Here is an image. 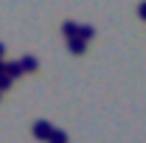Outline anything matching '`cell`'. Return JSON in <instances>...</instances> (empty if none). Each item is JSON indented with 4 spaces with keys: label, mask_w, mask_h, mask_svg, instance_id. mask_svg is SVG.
Instances as JSON below:
<instances>
[{
    "label": "cell",
    "mask_w": 146,
    "mask_h": 143,
    "mask_svg": "<svg viewBox=\"0 0 146 143\" xmlns=\"http://www.w3.org/2000/svg\"><path fill=\"white\" fill-rule=\"evenodd\" d=\"M54 129H56V126H51L48 121H42V118H39V121L34 124V138H36V140H51Z\"/></svg>",
    "instance_id": "cell-1"
},
{
    "label": "cell",
    "mask_w": 146,
    "mask_h": 143,
    "mask_svg": "<svg viewBox=\"0 0 146 143\" xmlns=\"http://www.w3.org/2000/svg\"><path fill=\"white\" fill-rule=\"evenodd\" d=\"M48 143H68V132L65 129H54V135H51Z\"/></svg>",
    "instance_id": "cell-7"
},
{
    "label": "cell",
    "mask_w": 146,
    "mask_h": 143,
    "mask_svg": "<svg viewBox=\"0 0 146 143\" xmlns=\"http://www.w3.org/2000/svg\"><path fill=\"white\" fill-rule=\"evenodd\" d=\"M0 95H3V93H0Z\"/></svg>",
    "instance_id": "cell-12"
},
{
    "label": "cell",
    "mask_w": 146,
    "mask_h": 143,
    "mask_svg": "<svg viewBox=\"0 0 146 143\" xmlns=\"http://www.w3.org/2000/svg\"><path fill=\"white\" fill-rule=\"evenodd\" d=\"M6 73H9V76H11V79H17V76H23V65H20V62H14V59H9V62H6Z\"/></svg>",
    "instance_id": "cell-4"
},
{
    "label": "cell",
    "mask_w": 146,
    "mask_h": 143,
    "mask_svg": "<svg viewBox=\"0 0 146 143\" xmlns=\"http://www.w3.org/2000/svg\"><path fill=\"white\" fill-rule=\"evenodd\" d=\"M3 56H6V45L0 42V59H3Z\"/></svg>",
    "instance_id": "cell-11"
},
{
    "label": "cell",
    "mask_w": 146,
    "mask_h": 143,
    "mask_svg": "<svg viewBox=\"0 0 146 143\" xmlns=\"http://www.w3.org/2000/svg\"><path fill=\"white\" fill-rule=\"evenodd\" d=\"M11 81H14V79H11L9 73H3V76H0V93H6V90L11 87Z\"/></svg>",
    "instance_id": "cell-8"
},
{
    "label": "cell",
    "mask_w": 146,
    "mask_h": 143,
    "mask_svg": "<svg viewBox=\"0 0 146 143\" xmlns=\"http://www.w3.org/2000/svg\"><path fill=\"white\" fill-rule=\"evenodd\" d=\"M93 36H96V28H93V25H82V31H79V39H84V42H90Z\"/></svg>",
    "instance_id": "cell-6"
},
{
    "label": "cell",
    "mask_w": 146,
    "mask_h": 143,
    "mask_svg": "<svg viewBox=\"0 0 146 143\" xmlns=\"http://www.w3.org/2000/svg\"><path fill=\"white\" fill-rule=\"evenodd\" d=\"M20 65H23V70H36V68H39L36 56H23V59H20Z\"/></svg>",
    "instance_id": "cell-5"
},
{
    "label": "cell",
    "mask_w": 146,
    "mask_h": 143,
    "mask_svg": "<svg viewBox=\"0 0 146 143\" xmlns=\"http://www.w3.org/2000/svg\"><path fill=\"white\" fill-rule=\"evenodd\" d=\"M79 31H82V25H79V23H73V20H65V23H62V34L68 36V39H76Z\"/></svg>",
    "instance_id": "cell-2"
},
{
    "label": "cell",
    "mask_w": 146,
    "mask_h": 143,
    "mask_svg": "<svg viewBox=\"0 0 146 143\" xmlns=\"http://www.w3.org/2000/svg\"><path fill=\"white\" fill-rule=\"evenodd\" d=\"M6 62H9V59H0V76L6 73Z\"/></svg>",
    "instance_id": "cell-10"
},
{
    "label": "cell",
    "mask_w": 146,
    "mask_h": 143,
    "mask_svg": "<svg viewBox=\"0 0 146 143\" xmlns=\"http://www.w3.org/2000/svg\"><path fill=\"white\" fill-rule=\"evenodd\" d=\"M138 14H141V20H146V0L141 3V6H138Z\"/></svg>",
    "instance_id": "cell-9"
},
{
    "label": "cell",
    "mask_w": 146,
    "mask_h": 143,
    "mask_svg": "<svg viewBox=\"0 0 146 143\" xmlns=\"http://www.w3.org/2000/svg\"><path fill=\"white\" fill-rule=\"evenodd\" d=\"M68 51H70V54H84V51H87V42L79 39V36H76V39H68Z\"/></svg>",
    "instance_id": "cell-3"
}]
</instances>
